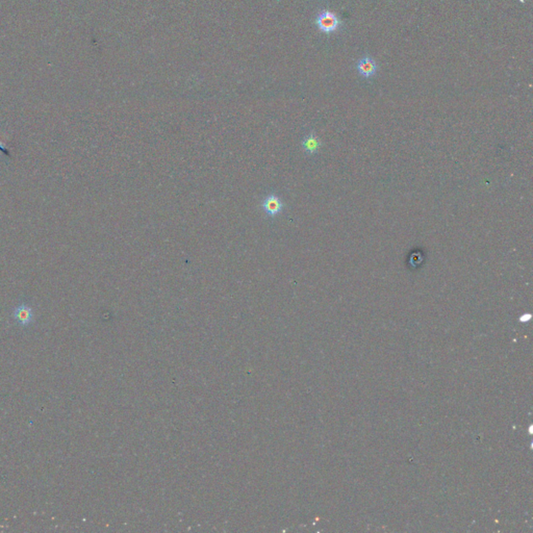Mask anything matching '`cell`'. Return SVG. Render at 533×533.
Returning a JSON list of instances; mask_svg holds the SVG:
<instances>
[{
    "label": "cell",
    "instance_id": "3",
    "mask_svg": "<svg viewBox=\"0 0 533 533\" xmlns=\"http://www.w3.org/2000/svg\"><path fill=\"white\" fill-rule=\"evenodd\" d=\"M32 309L26 304H20L14 310V318L16 321L22 325L27 326L32 322Z\"/></svg>",
    "mask_w": 533,
    "mask_h": 533
},
{
    "label": "cell",
    "instance_id": "4",
    "mask_svg": "<svg viewBox=\"0 0 533 533\" xmlns=\"http://www.w3.org/2000/svg\"><path fill=\"white\" fill-rule=\"evenodd\" d=\"M302 148L309 155L315 154L319 151V149L321 148V142H320V140L314 133L311 132L304 137L302 142Z\"/></svg>",
    "mask_w": 533,
    "mask_h": 533
},
{
    "label": "cell",
    "instance_id": "5",
    "mask_svg": "<svg viewBox=\"0 0 533 533\" xmlns=\"http://www.w3.org/2000/svg\"><path fill=\"white\" fill-rule=\"evenodd\" d=\"M358 69L360 71V73L366 77V78H369V77H372L375 73H376V70H377V65L376 63L372 60V58H369V57H365V58H362L359 64H358Z\"/></svg>",
    "mask_w": 533,
    "mask_h": 533
},
{
    "label": "cell",
    "instance_id": "2",
    "mask_svg": "<svg viewBox=\"0 0 533 533\" xmlns=\"http://www.w3.org/2000/svg\"><path fill=\"white\" fill-rule=\"evenodd\" d=\"M262 206L269 217L274 218V217L278 216L282 211L284 204L278 196H276L274 194H270L263 200Z\"/></svg>",
    "mask_w": 533,
    "mask_h": 533
},
{
    "label": "cell",
    "instance_id": "6",
    "mask_svg": "<svg viewBox=\"0 0 533 533\" xmlns=\"http://www.w3.org/2000/svg\"><path fill=\"white\" fill-rule=\"evenodd\" d=\"M530 318H531L530 314H524V315L521 318V320H522V321H524V320H527V319H530Z\"/></svg>",
    "mask_w": 533,
    "mask_h": 533
},
{
    "label": "cell",
    "instance_id": "1",
    "mask_svg": "<svg viewBox=\"0 0 533 533\" xmlns=\"http://www.w3.org/2000/svg\"><path fill=\"white\" fill-rule=\"evenodd\" d=\"M317 25L321 31L331 33L340 27V20L332 12L323 11L317 18Z\"/></svg>",
    "mask_w": 533,
    "mask_h": 533
},
{
    "label": "cell",
    "instance_id": "7",
    "mask_svg": "<svg viewBox=\"0 0 533 533\" xmlns=\"http://www.w3.org/2000/svg\"><path fill=\"white\" fill-rule=\"evenodd\" d=\"M0 149H2L3 151H5V152H7V150H6V149H5V148H4V147H3L2 145H0Z\"/></svg>",
    "mask_w": 533,
    "mask_h": 533
}]
</instances>
